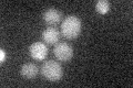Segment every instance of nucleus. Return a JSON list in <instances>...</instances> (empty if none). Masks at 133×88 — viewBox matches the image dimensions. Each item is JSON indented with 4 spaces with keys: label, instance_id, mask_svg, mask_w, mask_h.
Instances as JSON below:
<instances>
[{
    "label": "nucleus",
    "instance_id": "9",
    "mask_svg": "<svg viewBox=\"0 0 133 88\" xmlns=\"http://www.w3.org/2000/svg\"><path fill=\"white\" fill-rule=\"evenodd\" d=\"M6 58H7V53L3 49L0 50V64H3V63L6 62Z\"/></svg>",
    "mask_w": 133,
    "mask_h": 88
},
{
    "label": "nucleus",
    "instance_id": "5",
    "mask_svg": "<svg viewBox=\"0 0 133 88\" xmlns=\"http://www.w3.org/2000/svg\"><path fill=\"white\" fill-rule=\"evenodd\" d=\"M41 37L47 45H56L60 39V32L55 27H48L42 31Z\"/></svg>",
    "mask_w": 133,
    "mask_h": 88
},
{
    "label": "nucleus",
    "instance_id": "4",
    "mask_svg": "<svg viewBox=\"0 0 133 88\" xmlns=\"http://www.w3.org/2000/svg\"><path fill=\"white\" fill-rule=\"evenodd\" d=\"M49 49L44 42H35L29 47V54L35 61H43L47 58Z\"/></svg>",
    "mask_w": 133,
    "mask_h": 88
},
{
    "label": "nucleus",
    "instance_id": "7",
    "mask_svg": "<svg viewBox=\"0 0 133 88\" xmlns=\"http://www.w3.org/2000/svg\"><path fill=\"white\" fill-rule=\"evenodd\" d=\"M40 69L35 63H26L20 68V75L24 79H33L38 76Z\"/></svg>",
    "mask_w": 133,
    "mask_h": 88
},
{
    "label": "nucleus",
    "instance_id": "6",
    "mask_svg": "<svg viewBox=\"0 0 133 88\" xmlns=\"http://www.w3.org/2000/svg\"><path fill=\"white\" fill-rule=\"evenodd\" d=\"M42 19L48 26H56V24L61 22L62 13L58 9H56V8H48L43 12Z\"/></svg>",
    "mask_w": 133,
    "mask_h": 88
},
{
    "label": "nucleus",
    "instance_id": "8",
    "mask_svg": "<svg viewBox=\"0 0 133 88\" xmlns=\"http://www.w3.org/2000/svg\"><path fill=\"white\" fill-rule=\"evenodd\" d=\"M110 10V2L107 0H99L95 3V11L100 14H105Z\"/></svg>",
    "mask_w": 133,
    "mask_h": 88
},
{
    "label": "nucleus",
    "instance_id": "1",
    "mask_svg": "<svg viewBox=\"0 0 133 88\" xmlns=\"http://www.w3.org/2000/svg\"><path fill=\"white\" fill-rule=\"evenodd\" d=\"M82 24L77 15L70 14L61 23V34L66 40H76L80 35Z\"/></svg>",
    "mask_w": 133,
    "mask_h": 88
},
{
    "label": "nucleus",
    "instance_id": "2",
    "mask_svg": "<svg viewBox=\"0 0 133 88\" xmlns=\"http://www.w3.org/2000/svg\"><path fill=\"white\" fill-rule=\"evenodd\" d=\"M40 73L42 74V76L49 82H59L62 78L63 75V70L60 65V63H58L53 60L45 61L42 66L40 68Z\"/></svg>",
    "mask_w": 133,
    "mask_h": 88
},
{
    "label": "nucleus",
    "instance_id": "3",
    "mask_svg": "<svg viewBox=\"0 0 133 88\" xmlns=\"http://www.w3.org/2000/svg\"><path fill=\"white\" fill-rule=\"evenodd\" d=\"M73 47L66 42L57 43L53 47V54L59 62H69L73 57Z\"/></svg>",
    "mask_w": 133,
    "mask_h": 88
}]
</instances>
